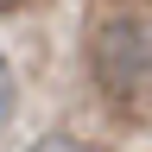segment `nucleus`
I'll use <instances>...</instances> for the list:
<instances>
[{"instance_id":"obj_1","label":"nucleus","mask_w":152,"mask_h":152,"mask_svg":"<svg viewBox=\"0 0 152 152\" xmlns=\"http://www.w3.org/2000/svg\"><path fill=\"white\" fill-rule=\"evenodd\" d=\"M83 45L89 76L114 102H152V0H95Z\"/></svg>"},{"instance_id":"obj_2","label":"nucleus","mask_w":152,"mask_h":152,"mask_svg":"<svg viewBox=\"0 0 152 152\" xmlns=\"http://www.w3.org/2000/svg\"><path fill=\"white\" fill-rule=\"evenodd\" d=\"M32 152H89V146H83V140H70V133H45Z\"/></svg>"},{"instance_id":"obj_4","label":"nucleus","mask_w":152,"mask_h":152,"mask_svg":"<svg viewBox=\"0 0 152 152\" xmlns=\"http://www.w3.org/2000/svg\"><path fill=\"white\" fill-rule=\"evenodd\" d=\"M13 7H26V0H0V13H13Z\"/></svg>"},{"instance_id":"obj_3","label":"nucleus","mask_w":152,"mask_h":152,"mask_svg":"<svg viewBox=\"0 0 152 152\" xmlns=\"http://www.w3.org/2000/svg\"><path fill=\"white\" fill-rule=\"evenodd\" d=\"M7 121H13V70L0 64V133H7Z\"/></svg>"}]
</instances>
